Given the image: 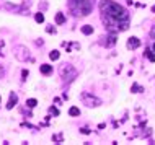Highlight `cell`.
<instances>
[{
    "mask_svg": "<svg viewBox=\"0 0 155 145\" xmlns=\"http://www.w3.org/2000/svg\"><path fill=\"white\" fill-rule=\"evenodd\" d=\"M80 132H82L83 135H88V134H90V129H88V127H82Z\"/></svg>",
    "mask_w": 155,
    "mask_h": 145,
    "instance_id": "ac0fdd59",
    "label": "cell"
},
{
    "mask_svg": "<svg viewBox=\"0 0 155 145\" xmlns=\"http://www.w3.org/2000/svg\"><path fill=\"white\" fill-rule=\"evenodd\" d=\"M49 112H51V114H54V116H59V109H57V108H49Z\"/></svg>",
    "mask_w": 155,
    "mask_h": 145,
    "instance_id": "e0dca14e",
    "label": "cell"
},
{
    "mask_svg": "<svg viewBox=\"0 0 155 145\" xmlns=\"http://www.w3.org/2000/svg\"><path fill=\"white\" fill-rule=\"evenodd\" d=\"M139 46H141V39L136 38V36L128 39V49H137Z\"/></svg>",
    "mask_w": 155,
    "mask_h": 145,
    "instance_id": "8992f818",
    "label": "cell"
},
{
    "mask_svg": "<svg viewBox=\"0 0 155 145\" xmlns=\"http://www.w3.org/2000/svg\"><path fill=\"white\" fill-rule=\"evenodd\" d=\"M131 91H134V93H142V91H144V88H142L141 85H137V83H134V85L131 87Z\"/></svg>",
    "mask_w": 155,
    "mask_h": 145,
    "instance_id": "5bb4252c",
    "label": "cell"
},
{
    "mask_svg": "<svg viewBox=\"0 0 155 145\" xmlns=\"http://www.w3.org/2000/svg\"><path fill=\"white\" fill-rule=\"evenodd\" d=\"M152 11H153V13H155V5H153V7H152Z\"/></svg>",
    "mask_w": 155,
    "mask_h": 145,
    "instance_id": "603a6c76",
    "label": "cell"
},
{
    "mask_svg": "<svg viewBox=\"0 0 155 145\" xmlns=\"http://www.w3.org/2000/svg\"><path fill=\"white\" fill-rule=\"evenodd\" d=\"M39 72H41L43 75H51L52 74V65H49V64H43V65L39 67Z\"/></svg>",
    "mask_w": 155,
    "mask_h": 145,
    "instance_id": "ba28073f",
    "label": "cell"
},
{
    "mask_svg": "<svg viewBox=\"0 0 155 145\" xmlns=\"http://www.w3.org/2000/svg\"><path fill=\"white\" fill-rule=\"evenodd\" d=\"M150 36L155 39V26H152V30H150Z\"/></svg>",
    "mask_w": 155,
    "mask_h": 145,
    "instance_id": "7402d4cb",
    "label": "cell"
},
{
    "mask_svg": "<svg viewBox=\"0 0 155 145\" xmlns=\"http://www.w3.org/2000/svg\"><path fill=\"white\" fill-rule=\"evenodd\" d=\"M55 23H57V25H62V23H65V17H64V13H61V11H59V13L55 15Z\"/></svg>",
    "mask_w": 155,
    "mask_h": 145,
    "instance_id": "8fae6325",
    "label": "cell"
},
{
    "mask_svg": "<svg viewBox=\"0 0 155 145\" xmlns=\"http://www.w3.org/2000/svg\"><path fill=\"white\" fill-rule=\"evenodd\" d=\"M13 54H15V57H17L18 60H21V62H25V60H30V52H28V49L25 46H17L13 49Z\"/></svg>",
    "mask_w": 155,
    "mask_h": 145,
    "instance_id": "5b68a950",
    "label": "cell"
},
{
    "mask_svg": "<svg viewBox=\"0 0 155 145\" xmlns=\"http://www.w3.org/2000/svg\"><path fill=\"white\" fill-rule=\"evenodd\" d=\"M69 114L72 116V118H75V116H80V109H78V108H75V106H72L69 109Z\"/></svg>",
    "mask_w": 155,
    "mask_h": 145,
    "instance_id": "4fadbf2b",
    "label": "cell"
},
{
    "mask_svg": "<svg viewBox=\"0 0 155 145\" xmlns=\"http://www.w3.org/2000/svg\"><path fill=\"white\" fill-rule=\"evenodd\" d=\"M0 99H2V98H0Z\"/></svg>",
    "mask_w": 155,
    "mask_h": 145,
    "instance_id": "d4e9b609",
    "label": "cell"
},
{
    "mask_svg": "<svg viewBox=\"0 0 155 145\" xmlns=\"http://www.w3.org/2000/svg\"><path fill=\"white\" fill-rule=\"evenodd\" d=\"M52 140H57V142H61V140H62V135H54Z\"/></svg>",
    "mask_w": 155,
    "mask_h": 145,
    "instance_id": "44dd1931",
    "label": "cell"
},
{
    "mask_svg": "<svg viewBox=\"0 0 155 145\" xmlns=\"http://www.w3.org/2000/svg\"><path fill=\"white\" fill-rule=\"evenodd\" d=\"M144 55H145V57L150 60V62H155V51H153V49H150V47H147V49H145V52H144Z\"/></svg>",
    "mask_w": 155,
    "mask_h": 145,
    "instance_id": "9c48e42d",
    "label": "cell"
},
{
    "mask_svg": "<svg viewBox=\"0 0 155 145\" xmlns=\"http://www.w3.org/2000/svg\"><path fill=\"white\" fill-rule=\"evenodd\" d=\"M59 74H61V78L64 80V82H72V80L77 77V70H75L70 64H62Z\"/></svg>",
    "mask_w": 155,
    "mask_h": 145,
    "instance_id": "3957f363",
    "label": "cell"
},
{
    "mask_svg": "<svg viewBox=\"0 0 155 145\" xmlns=\"http://www.w3.org/2000/svg\"><path fill=\"white\" fill-rule=\"evenodd\" d=\"M46 31H47L49 34H55V28H52V26H47V28H46Z\"/></svg>",
    "mask_w": 155,
    "mask_h": 145,
    "instance_id": "d6986e66",
    "label": "cell"
},
{
    "mask_svg": "<svg viewBox=\"0 0 155 145\" xmlns=\"http://www.w3.org/2000/svg\"><path fill=\"white\" fill-rule=\"evenodd\" d=\"M80 98H82L83 104L88 106V108H96V106H100V104H101V99L96 98V96H93L91 93H88V91H83Z\"/></svg>",
    "mask_w": 155,
    "mask_h": 145,
    "instance_id": "277c9868",
    "label": "cell"
},
{
    "mask_svg": "<svg viewBox=\"0 0 155 145\" xmlns=\"http://www.w3.org/2000/svg\"><path fill=\"white\" fill-rule=\"evenodd\" d=\"M34 20H36L38 23H44V15H43L41 11H39V13L34 15Z\"/></svg>",
    "mask_w": 155,
    "mask_h": 145,
    "instance_id": "2e32d148",
    "label": "cell"
},
{
    "mask_svg": "<svg viewBox=\"0 0 155 145\" xmlns=\"http://www.w3.org/2000/svg\"><path fill=\"white\" fill-rule=\"evenodd\" d=\"M82 33L85 34V36L93 34V26H91V25H85V26H82Z\"/></svg>",
    "mask_w": 155,
    "mask_h": 145,
    "instance_id": "30bf717a",
    "label": "cell"
},
{
    "mask_svg": "<svg viewBox=\"0 0 155 145\" xmlns=\"http://www.w3.org/2000/svg\"><path fill=\"white\" fill-rule=\"evenodd\" d=\"M49 57H51V60H57L59 57H61V52H59V51H51L49 52Z\"/></svg>",
    "mask_w": 155,
    "mask_h": 145,
    "instance_id": "7c38bea8",
    "label": "cell"
},
{
    "mask_svg": "<svg viewBox=\"0 0 155 145\" xmlns=\"http://www.w3.org/2000/svg\"><path fill=\"white\" fill-rule=\"evenodd\" d=\"M17 103H18V96L15 95L13 91H11V93H10V98H8V103H7V109H13Z\"/></svg>",
    "mask_w": 155,
    "mask_h": 145,
    "instance_id": "52a82bcc",
    "label": "cell"
},
{
    "mask_svg": "<svg viewBox=\"0 0 155 145\" xmlns=\"http://www.w3.org/2000/svg\"><path fill=\"white\" fill-rule=\"evenodd\" d=\"M28 75H30V72H28V70H23V72H21V77H23V80H26V78H28Z\"/></svg>",
    "mask_w": 155,
    "mask_h": 145,
    "instance_id": "ffe728a7",
    "label": "cell"
},
{
    "mask_svg": "<svg viewBox=\"0 0 155 145\" xmlns=\"http://www.w3.org/2000/svg\"><path fill=\"white\" fill-rule=\"evenodd\" d=\"M152 49H153V51H155V43H153V47H152Z\"/></svg>",
    "mask_w": 155,
    "mask_h": 145,
    "instance_id": "cb8c5ba5",
    "label": "cell"
},
{
    "mask_svg": "<svg viewBox=\"0 0 155 145\" xmlns=\"http://www.w3.org/2000/svg\"><path fill=\"white\" fill-rule=\"evenodd\" d=\"M69 10L74 17H88L93 10L91 0H69Z\"/></svg>",
    "mask_w": 155,
    "mask_h": 145,
    "instance_id": "7a4b0ae2",
    "label": "cell"
},
{
    "mask_svg": "<svg viewBox=\"0 0 155 145\" xmlns=\"http://www.w3.org/2000/svg\"><path fill=\"white\" fill-rule=\"evenodd\" d=\"M101 20L105 28L109 33H121L129 28V13L122 5L113 2V0H101L100 2Z\"/></svg>",
    "mask_w": 155,
    "mask_h": 145,
    "instance_id": "6da1fadb",
    "label": "cell"
},
{
    "mask_svg": "<svg viewBox=\"0 0 155 145\" xmlns=\"http://www.w3.org/2000/svg\"><path fill=\"white\" fill-rule=\"evenodd\" d=\"M38 104V99L36 98H30V99H26V106L28 108H34Z\"/></svg>",
    "mask_w": 155,
    "mask_h": 145,
    "instance_id": "9a60e30c",
    "label": "cell"
}]
</instances>
